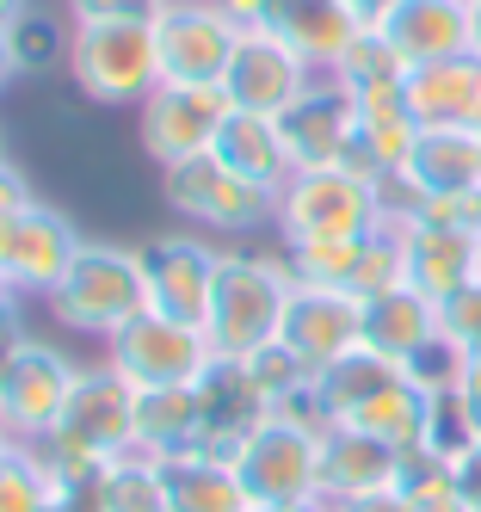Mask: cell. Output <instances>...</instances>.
I'll return each mask as SVG.
<instances>
[{"label": "cell", "instance_id": "27", "mask_svg": "<svg viewBox=\"0 0 481 512\" xmlns=\"http://www.w3.org/2000/svg\"><path fill=\"white\" fill-rule=\"evenodd\" d=\"M93 512H173V494H167V469H161V457H142V451L111 457V463L99 469Z\"/></svg>", "mask_w": 481, "mask_h": 512}, {"label": "cell", "instance_id": "2", "mask_svg": "<svg viewBox=\"0 0 481 512\" xmlns=\"http://www.w3.org/2000/svg\"><path fill=\"white\" fill-rule=\"evenodd\" d=\"M296 272L284 253H247V247H222V272H216V297L204 315V340L222 364H247L253 352L278 346V327L290 309Z\"/></svg>", "mask_w": 481, "mask_h": 512}, {"label": "cell", "instance_id": "5", "mask_svg": "<svg viewBox=\"0 0 481 512\" xmlns=\"http://www.w3.org/2000/svg\"><path fill=\"white\" fill-rule=\"evenodd\" d=\"M50 321L68 327V334H87V340H111L148 309L142 303V260L136 247L118 241H81L74 266L62 272V284L44 297Z\"/></svg>", "mask_w": 481, "mask_h": 512}, {"label": "cell", "instance_id": "15", "mask_svg": "<svg viewBox=\"0 0 481 512\" xmlns=\"http://www.w3.org/2000/svg\"><path fill=\"white\" fill-rule=\"evenodd\" d=\"M278 346L303 364L309 377L333 371L340 358H352L364 346V303L346 297V290H321V284H296L290 309L278 327Z\"/></svg>", "mask_w": 481, "mask_h": 512}, {"label": "cell", "instance_id": "28", "mask_svg": "<svg viewBox=\"0 0 481 512\" xmlns=\"http://www.w3.org/2000/svg\"><path fill=\"white\" fill-rule=\"evenodd\" d=\"M327 81H340V87L358 99V93H377V87H401V81H407V62L395 56V44L383 38L377 25H364L358 38L346 44V56L327 68Z\"/></svg>", "mask_w": 481, "mask_h": 512}, {"label": "cell", "instance_id": "21", "mask_svg": "<svg viewBox=\"0 0 481 512\" xmlns=\"http://www.w3.org/2000/svg\"><path fill=\"white\" fill-rule=\"evenodd\" d=\"M377 31L395 44L407 68H426L469 50V0H389L377 13Z\"/></svg>", "mask_w": 481, "mask_h": 512}, {"label": "cell", "instance_id": "9", "mask_svg": "<svg viewBox=\"0 0 481 512\" xmlns=\"http://www.w3.org/2000/svg\"><path fill=\"white\" fill-rule=\"evenodd\" d=\"M136 260H142V303H148V315L204 327L210 297H216V272H222V247L210 235H198V229L148 235L136 247Z\"/></svg>", "mask_w": 481, "mask_h": 512}, {"label": "cell", "instance_id": "18", "mask_svg": "<svg viewBox=\"0 0 481 512\" xmlns=\"http://www.w3.org/2000/svg\"><path fill=\"white\" fill-rule=\"evenodd\" d=\"M352 130H358V105H352V93L340 81H327V75L278 118V136H284L296 173L303 167H340L346 149H352Z\"/></svg>", "mask_w": 481, "mask_h": 512}, {"label": "cell", "instance_id": "25", "mask_svg": "<svg viewBox=\"0 0 481 512\" xmlns=\"http://www.w3.org/2000/svg\"><path fill=\"white\" fill-rule=\"evenodd\" d=\"M198 445H204L198 389H136V451L142 457H179Z\"/></svg>", "mask_w": 481, "mask_h": 512}, {"label": "cell", "instance_id": "29", "mask_svg": "<svg viewBox=\"0 0 481 512\" xmlns=\"http://www.w3.org/2000/svg\"><path fill=\"white\" fill-rule=\"evenodd\" d=\"M0 512H50V482L25 445L0 451Z\"/></svg>", "mask_w": 481, "mask_h": 512}, {"label": "cell", "instance_id": "1", "mask_svg": "<svg viewBox=\"0 0 481 512\" xmlns=\"http://www.w3.org/2000/svg\"><path fill=\"white\" fill-rule=\"evenodd\" d=\"M321 432L327 420L315 414V395L259 414L241 432V445L229 451V469H235L241 494L253 500V512L321 500Z\"/></svg>", "mask_w": 481, "mask_h": 512}, {"label": "cell", "instance_id": "13", "mask_svg": "<svg viewBox=\"0 0 481 512\" xmlns=\"http://www.w3.org/2000/svg\"><path fill=\"white\" fill-rule=\"evenodd\" d=\"M50 438H62V445H74L81 457H99V463L136 451V389L111 364H81L74 395Z\"/></svg>", "mask_w": 481, "mask_h": 512}, {"label": "cell", "instance_id": "24", "mask_svg": "<svg viewBox=\"0 0 481 512\" xmlns=\"http://www.w3.org/2000/svg\"><path fill=\"white\" fill-rule=\"evenodd\" d=\"M216 161L235 167L241 179H253V186H266L272 198L284 192V179L296 173L284 136H278V118H259V112H229V118H222V130H216Z\"/></svg>", "mask_w": 481, "mask_h": 512}, {"label": "cell", "instance_id": "48", "mask_svg": "<svg viewBox=\"0 0 481 512\" xmlns=\"http://www.w3.org/2000/svg\"><path fill=\"white\" fill-rule=\"evenodd\" d=\"M0 155H7V142H0Z\"/></svg>", "mask_w": 481, "mask_h": 512}, {"label": "cell", "instance_id": "39", "mask_svg": "<svg viewBox=\"0 0 481 512\" xmlns=\"http://www.w3.org/2000/svg\"><path fill=\"white\" fill-rule=\"evenodd\" d=\"M222 7H229V19H241V25H259L272 0H222Z\"/></svg>", "mask_w": 481, "mask_h": 512}, {"label": "cell", "instance_id": "46", "mask_svg": "<svg viewBox=\"0 0 481 512\" xmlns=\"http://www.w3.org/2000/svg\"><path fill=\"white\" fill-rule=\"evenodd\" d=\"M475 223H481V192H475Z\"/></svg>", "mask_w": 481, "mask_h": 512}, {"label": "cell", "instance_id": "33", "mask_svg": "<svg viewBox=\"0 0 481 512\" xmlns=\"http://www.w3.org/2000/svg\"><path fill=\"white\" fill-rule=\"evenodd\" d=\"M37 204V192H31V179H25V167L13 161V155H0V210H13V216H25Z\"/></svg>", "mask_w": 481, "mask_h": 512}, {"label": "cell", "instance_id": "37", "mask_svg": "<svg viewBox=\"0 0 481 512\" xmlns=\"http://www.w3.org/2000/svg\"><path fill=\"white\" fill-rule=\"evenodd\" d=\"M327 512H407V500H401V488L395 494H370V500H321Z\"/></svg>", "mask_w": 481, "mask_h": 512}, {"label": "cell", "instance_id": "10", "mask_svg": "<svg viewBox=\"0 0 481 512\" xmlns=\"http://www.w3.org/2000/svg\"><path fill=\"white\" fill-rule=\"evenodd\" d=\"M241 31L247 25L229 19L222 0H167L161 19H155L161 87H222Z\"/></svg>", "mask_w": 481, "mask_h": 512}, {"label": "cell", "instance_id": "12", "mask_svg": "<svg viewBox=\"0 0 481 512\" xmlns=\"http://www.w3.org/2000/svg\"><path fill=\"white\" fill-rule=\"evenodd\" d=\"M321 75L296 56L284 38L272 31L247 25L241 44L229 56V75H222V99H229V112H259V118H284L296 99H303Z\"/></svg>", "mask_w": 481, "mask_h": 512}, {"label": "cell", "instance_id": "23", "mask_svg": "<svg viewBox=\"0 0 481 512\" xmlns=\"http://www.w3.org/2000/svg\"><path fill=\"white\" fill-rule=\"evenodd\" d=\"M259 31L284 38L315 75H327V68L346 56V44L364 31V19L346 7V0H272L266 19H259Z\"/></svg>", "mask_w": 481, "mask_h": 512}, {"label": "cell", "instance_id": "16", "mask_svg": "<svg viewBox=\"0 0 481 512\" xmlns=\"http://www.w3.org/2000/svg\"><path fill=\"white\" fill-rule=\"evenodd\" d=\"M395 241H401V284L420 290L432 303H451L457 290L475 284V235L457 223H432V216H395Z\"/></svg>", "mask_w": 481, "mask_h": 512}, {"label": "cell", "instance_id": "44", "mask_svg": "<svg viewBox=\"0 0 481 512\" xmlns=\"http://www.w3.org/2000/svg\"><path fill=\"white\" fill-rule=\"evenodd\" d=\"M272 512H327L321 500H309V506H272Z\"/></svg>", "mask_w": 481, "mask_h": 512}, {"label": "cell", "instance_id": "43", "mask_svg": "<svg viewBox=\"0 0 481 512\" xmlns=\"http://www.w3.org/2000/svg\"><path fill=\"white\" fill-rule=\"evenodd\" d=\"M13 223H19V216H13V210H0V253H7V241H13Z\"/></svg>", "mask_w": 481, "mask_h": 512}, {"label": "cell", "instance_id": "36", "mask_svg": "<svg viewBox=\"0 0 481 512\" xmlns=\"http://www.w3.org/2000/svg\"><path fill=\"white\" fill-rule=\"evenodd\" d=\"M457 488H463V506L481 512V445L469 457H457Z\"/></svg>", "mask_w": 481, "mask_h": 512}, {"label": "cell", "instance_id": "6", "mask_svg": "<svg viewBox=\"0 0 481 512\" xmlns=\"http://www.w3.org/2000/svg\"><path fill=\"white\" fill-rule=\"evenodd\" d=\"M74 377H81V358L62 352L44 334H19L0 346V432L13 445H31V438L56 432Z\"/></svg>", "mask_w": 481, "mask_h": 512}, {"label": "cell", "instance_id": "32", "mask_svg": "<svg viewBox=\"0 0 481 512\" xmlns=\"http://www.w3.org/2000/svg\"><path fill=\"white\" fill-rule=\"evenodd\" d=\"M161 7H167V0H62L68 25H81V19H148V25H155Z\"/></svg>", "mask_w": 481, "mask_h": 512}, {"label": "cell", "instance_id": "40", "mask_svg": "<svg viewBox=\"0 0 481 512\" xmlns=\"http://www.w3.org/2000/svg\"><path fill=\"white\" fill-rule=\"evenodd\" d=\"M19 19H31V0H0V31H13Z\"/></svg>", "mask_w": 481, "mask_h": 512}, {"label": "cell", "instance_id": "14", "mask_svg": "<svg viewBox=\"0 0 481 512\" xmlns=\"http://www.w3.org/2000/svg\"><path fill=\"white\" fill-rule=\"evenodd\" d=\"M222 118H229L222 87H155L136 105V142L155 167H173V161L210 155Z\"/></svg>", "mask_w": 481, "mask_h": 512}, {"label": "cell", "instance_id": "38", "mask_svg": "<svg viewBox=\"0 0 481 512\" xmlns=\"http://www.w3.org/2000/svg\"><path fill=\"white\" fill-rule=\"evenodd\" d=\"M19 81V56H13V31H0V93Z\"/></svg>", "mask_w": 481, "mask_h": 512}, {"label": "cell", "instance_id": "4", "mask_svg": "<svg viewBox=\"0 0 481 512\" xmlns=\"http://www.w3.org/2000/svg\"><path fill=\"white\" fill-rule=\"evenodd\" d=\"M389 223L383 186L346 173V167H303L284 179L272 198V235L284 247H315V241H364Z\"/></svg>", "mask_w": 481, "mask_h": 512}, {"label": "cell", "instance_id": "22", "mask_svg": "<svg viewBox=\"0 0 481 512\" xmlns=\"http://www.w3.org/2000/svg\"><path fill=\"white\" fill-rule=\"evenodd\" d=\"M444 340V327H438V303L420 297V290H383V297H370L364 303V352H377L389 364H401V371H414V364Z\"/></svg>", "mask_w": 481, "mask_h": 512}, {"label": "cell", "instance_id": "19", "mask_svg": "<svg viewBox=\"0 0 481 512\" xmlns=\"http://www.w3.org/2000/svg\"><path fill=\"white\" fill-rule=\"evenodd\" d=\"M401 99L420 130H481V56H444L426 68H407Z\"/></svg>", "mask_w": 481, "mask_h": 512}, {"label": "cell", "instance_id": "26", "mask_svg": "<svg viewBox=\"0 0 481 512\" xmlns=\"http://www.w3.org/2000/svg\"><path fill=\"white\" fill-rule=\"evenodd\" d=\"M161 469H167L173 512H253V500L241 494L229 457H216V451H179V457H161Z\"/></svg>", "mask_w": 481, "mask_h": 512}, {"label": "cell", "instance_id": "34", "mask_svg": "<svg viewBox=\"0 0 481 512\" xmlns=\"http://www.w3.org/2000/svg\"><path fill=\"white\" fill-rule=\"evenodd\" d=\"M457 408H463V420H469V432H475V445H481V352H469V358H463Z\"/></svg>", "mask_w": 481, "mask_h": 512}, {"label": "cell", "instance_id": "42", "mask_svg": "<svg viewBox=\"0 0 481 512\" xmlns=\"http://www.w3.org/2000/svg\"><path fill=\"white\" fill-rule=\"evenodd\" d=\"M469 50L481 56V0H469Z\"/></svg>", "mask_w": 481, "mask_h": 512}, {"label": "cell", "instance_id": "11", "mask_svg": "<svg viewBox=\"0 0 481 512\" xmlns=\"http://www.w3.org/2000/svg\"><path fill=\"white\" fill-rule=\"evenodd\" d=\"M481 192V130H420L401 173L383 179L389 223L426 198H475Z\"/></svg>", "mask_w": 481, "mask_h": 512}, {"label": "cell", "instance_id": "3", "mask_svg": "<svg viewBox=\"0 0 481 512\" xmlns=\"http://www.w3.org/2000/svg\"><path fill=\"white\" fill-rule=\"evenodd\" d=\"M68 81L81 99L105 112H136L161 87V56H155V25L148 19H81L68 25Z\"/></svg>", "mask_w": 481, "mask_h": 512}, {"label": "cell", "instance_id": "45", "mask_svg": "<svg viewBox=\"0 0 481 512\" xmlns=\"http://www.w3.org/2000/svg\"><path fill=\"white\" fill-rule=\"evenodd\" d=\"M475 284H481V235H475Z\"/></svg>", "mask_w": 481, "mask_h": 512}, {"label": "cell", "instance_id": "17", "mask_svg": "<svg viewBox=\"0 0 481 512\" xmlns=\"http://www.w3.org/2000/svg\"><path fill=\"white\" fill-rule=\"evenodd\" d=\"M81 241H87V235L74 229L68 210H56V204L37 198L19 223H13V241H7V253H0V272H7L25 297H50V290L62 284V272L74 266Z\"/></svg>", "mask_w": 481, "mask_h": 512}, {"label": "cell", "instance_id": "30", "mask_svg": "<svg viewBox=\"0 0 481 512\" xmlns=\"http://www.w3.org/2000/svg\"><path fill=\"white\" fill-rule=\"evenodd\" d=\"M13 56H19V75H31V68H56L68 56V25L56 19H19L13 25Z\"/></svg>", "mask_w": 481, "mask_h": 512}, {"label": "cell", "instance_id": "41", "mask_svg": "<svg viewBox=\"0 0 481 512\" xmlns=\"http://www.w3.org/2000/svg\"><path fill=\"white\" fill-rule=\"evenodd\" d=\"M346 7H352V13H358V19H364V25H377V13H383V7H389V0H346Z\"/></svg>", "mask_w": 481, "mask_h": 512}, {"label": "cell", "instance_id": "7", "mask_svg": "<svg viewBox=\"0 0 481 512\" xmlns=\"http://www.w3.org/2000/svg\"><path fill=\"white\" fill-rule=\"evenodd\" d=\"M161 204L198 235H259L272 229V192L222 167L216 149L161 167Z\"/></svg>", "mask_w": 481, "mask_h": 512}, {"label": "cell", "instance_id": "8", "mask_svg": "<svg viewBox=\"0 0 481 512\" xmlns=\"http://www.w3.org/2000/svg\"><path fill=\"white\" fill-rule=\"evenodd\" d=\"M105 364L130 389H198L222 358L210 352L204 327H185V321H167V315L142 309L124 334L105 340Z\"/></svg>", "mask_w": 481, "mask_h": 512}, {"label": "cell", "instance_id": "31", "mask_svg": "<svg viewBox=\"0 0 481 512\" xmlns=\"http://www.w3.org/2000/svg\"><path fill=\"white\" fill-rule=\"evenodd\" d=\"M438 327L457 352H481V284L457 290L451 303H438Z\"/></svg>", "mask_w": 481, "mask_h": 512}, {"label": "cell", "instance_id": "35", "mask_svg": "<svg viewBox=\"0 0 481 512\" xmlns=\"http://www.w3.org/2000/svg\"><path fill=\"white\" fill-rule=\"evenodd\" d=\"M19 303H25V290H19L7 272H0V346L25 334V327H19Z\"/></svg>", "mask_w": 481, "mask_h": 512}, {"label": "cell", "instance_id": "47", "mask_svg": "<svg viewBox=\"0 0 481 512\" xmlns=\"http://www.w3.org/2000/svg\"><path fill=\"white\" fill-rule=\"evenodd\" d=\"M7 445H13V438H7V432H0V451H7Z\"/></svg>", "mask_w": 481, "mask_h": 512}, {"label": "cell", "instance_id": "20", "mask_svg": "<svg viewBox=\"0 0 481 512\" xmlns=\"http://www.w3.org/2000/svg\"><path fill=\"white\" fill-rule=\"evenodd\" d=\"M401 463H407V451L383 445V438L352 432V426H327L321 432V500L395 494L401 488Z\"/></svg>", "mask_w": 481, "mask_h": 512}]
</instances>
